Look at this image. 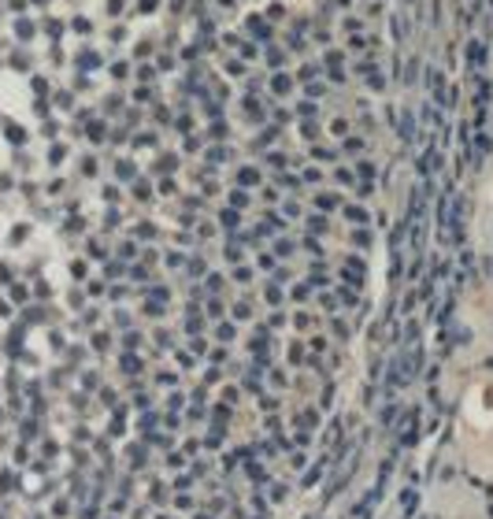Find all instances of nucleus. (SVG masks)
Instances as JSON below:
<instances>
[{
  "instance_id": "nucleus-1",
  "label": "nucleus",
  "mask_w": 493,
  "mask_h": 519,
  "mask_svg": "<svg viewBox=\"0 0 493 519\" xmlns=\"http://www.w3.org/2000/svg\"><path fill=\"white\" fill-rule=\"evenodd\" d=\"M290 86H293L290 78H275V93H290Z\"/></svg>"
}]
</instances>
